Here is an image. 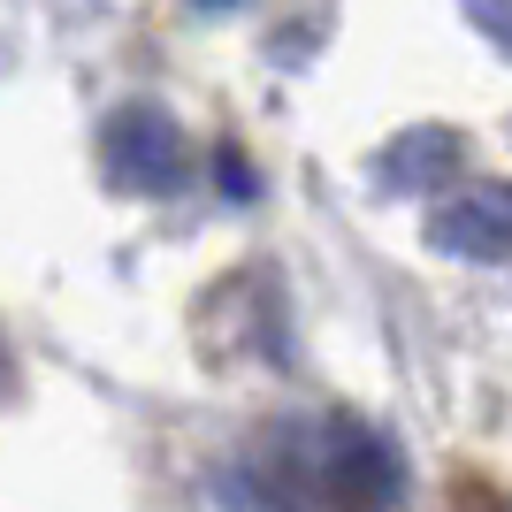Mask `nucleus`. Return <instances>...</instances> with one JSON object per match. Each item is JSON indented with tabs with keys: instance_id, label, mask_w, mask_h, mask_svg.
Listing matches in <instances>:
<instances>
[{
	"instance_id": "obj_1",
	"label": "nucleus",
	"mask_w": 512,
	"mask_h": 512,
	"mask_svg": "<svg viewBox=\"0 0 512 512\" xmlns=\"http://www.w3.org/2000/svg\"><path fill=\"white\" fill-rule=\"evenodd\" d=\"M100 161H107V184L130 199H169L192 184V138L161 100L115 107L100 130Z\"/></svg>"
},
{
	"instance_id": "obj_2",
	"label": "nucleus",
	"mask_w": 512,
	"mask_h": 512,
	"mask_svg": "<svg viewBox=\"0 0 512 512\" xmlns=\"http://www.w3.org/2000/svg\"><path fill=\"white\" fill-rule=\"evenodd\" d=\"M314 482L344 512H398L406 505V459L367 421H329L314 444Z\"/></svg>"
},
{
	"instance_id": "obj_8",
	"label": "nucleus",
	"mask_w": 512,
	"mask_h": 512,
	"mask_svg": "<svg viewBox=\"0 0 512 512\" xmlns=\"http://www.w3.org/2000/svg\"><path fill=\"white\" fill-rule=\"evenodd\" d=\"M0 390H8V360H0Z\"/></svg>"
},
{
	"instance_id": "obj_6",
	"label": "nucleus",
	"mask_w": 512,
	"mask_h": 512,
	"mask_svg": "<svg viewBox=\"0 0 512 512\" xmlns=\"http://www.w3.org/2000/svg\"><path fill=\"white\" fill-rule=\"evenodd\" d=\"M214 176H222V192H230V199H253V169H245V153H214Z\"/></svg>"
},
{
	"instance_id": "obj_7",
	"label": "nucleus",
	"mask_w": 512,
	"mask_h": 512,
	"mask_svg": "<svg viewBox=\"0 0 512 512\" xmlns=\"http://www.w3.org/2000/svg\"><path fill=\"white\" fill-rule=\"evenodd\" d=\"M199 8H237V0H199Z\"/></svg>"
},
{
	"instance_id": "obj_3",
	"label": "nucleus",
	"mask_w": 512,
	"mask_h": 512,
	"mask_svg": "<svg viewBox=\"0 0 512 512\" xmlns=\"http://www.w3.org/2000/svg\"><path fill=\"white\" fill-rule=\"evenodd\" d=\"M428 245L451 260H512V184H474V192L444 199V207L428 214Z\"/></svg>"
},
{
	"instance_id": "obj_4",
	"label": "nucleus",
	"mask_w": 512,
	"mask_h": 512,
	"mask_svg": "<svg viewBox=\"0 0 512 512\" xmlns=\"http://www.w3.org/2000/svg\"><path fill=\"white\" fill-rule=\"evenodd\" d=\"M467 169V138L459 130H444V123H413V130H398L383 153H375V184L383 192H436V184H451V176Z\"/></svg>"
},
{
	"instance_id": "obj_5",
	"label": "nucleus",
	"mask_w": 512,
	"mask_h": 512,
	"mask_svg": "<svg viewBox=\"0 0 512 512\" xmlns=\"http://www.w3.org/2000/svg\"><path fill=\"white\" fill-rule=\"evenodd\" d=\"M459 8H467V23L490 46H505V62H512V0H459Z\"/></svg>"
}]
</instances>
